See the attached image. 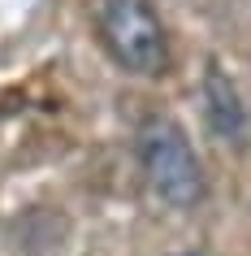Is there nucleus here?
Masks as SVG:
<instances>
[{"instance_id": "f257e3e1", "label": "nucleus", "mask_w": 251, "mask_h": 256, "mask_svg": "<svg viewBox=\"0 0 251 256\" xmlns=\"http://www.w3.org/2000/svg\"><path fill=\"white\" fill-rule=\"evenodd\" d=\"M139 165L152 196L169 208H195L204 200V161L195 156L186 130L173 118H147L139 126Z\"/></svg>"}, {"instance_id": "f03ea898", "label": "nucleus", "mask_w": 251, "mask_h": 256, "mask_svg": "<svg viewBox=\"0 0 251 256\" xmlns=\"http://www.w3.org/2000/svg\"><path fill=\"white\" fill-rule=\"evenodd\" d=\"M100 44L134 78H156L169 70V40L152 0H100Z\"/></svg>"}, {"instance_id": "20e7f679", "label": "nucleus", "mask_w": 251, "mask_h": 256, "mask_svg": "<svg viewBox=\"0 0 251 256\" xmlns=\"http://www.w3.org/2000/svg\"><path fill=\"white\" fill-rule=\"evenodd\" d=\"M178 256H204V252H178Z\"/></svg>"}, {"instance_id": "7ed1b4c3", "label": "nucleus", "mask_w": 251, "mask_h": 256, "mask_svg": "<svg viewBox=\"0 0 251 256\" xmlns=\"http://www.w3.org/2000/svg\"><path fill=\"white\" fill-rule=\"evenodd\" d=\"M204 113H208V126L217 139L234 144V148L247 144V108L238 100V87L217 66H208V74H204Z\"/></svg>"}]
</instances>
